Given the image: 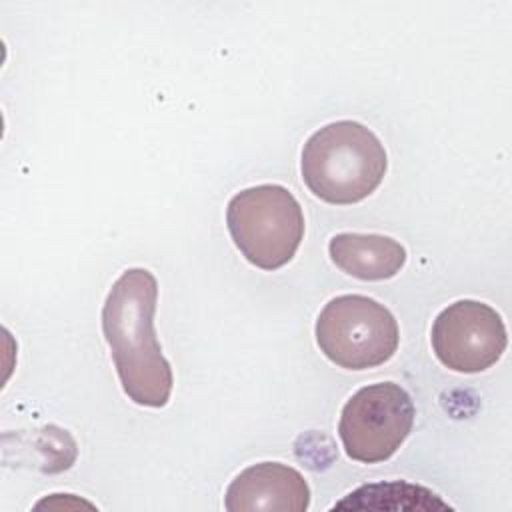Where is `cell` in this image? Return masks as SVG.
Segmentation results:
<instances>
[{
    "mask_svg": "<svg viewBox=\"0 0 512 512\" xmlns=\"http://www.w3.org/2000/svg\"><path fill=\"white\" fill-rule=\"evenodd\" d=\"M158 282L146 268H128L112 284L102 306L108 342L124 394L138 406L168 404L174 376L154 330Z\"/></svg>",
    "mask_w": 512,
    "mask_h": 512,
    "instance_id": "1",
    "label": "cell"
},
{
    "mask_svg": "<svg viewBox=\"0 0 512 512\" xmlns=\"http://www.w3.org/2000/svg\"><path fill=\"white\" fill-rule=\"evenodd\" d=\"M388 156L378 136L356 120H336L304 144L300 172L308 190L328 204H356L384 180Z\"/></svg>",
    "mask_w": 512,
    "mask_h": 512,
    "instance_id": "2",
    "label": "cell"
},
{
    "mask_svg": "<svg viewBox=\"0 0 512 512\" xmlns=\"http://www.w3.org/2000/svg\"><path fill=\"white\" fill-rule=\"evenodd\" d=\"M226 226L242 256L262 270L288 264L304 238L302 206L280 184H258L234 194Z\"/></svg>",
    "mask_w": 512,
    "mask_h": 512,
    "instance_id": "3",
    "label": "cell"
},
{
    "mask_svg": "<svg viewBox=\"0 0 512 512\" xmlns=\"http://www.w3.org/2000/svg\"><path fill=\"white\" fill-rule=\"evenodd\" d=\"M314 334L320 352L346 370L382 366L400 342L394 314L364 294H342L324 304Z\"/></svg>",
    "mask_w": 512,
    "mask_h": 512,
    "instance_id": "4",
    "label": "cell"
},
{
    "mask_svg": "<svg viewBox=\"0 0 512 512\" xmlns=\"http://www.w3.org/2000/svg\"><path fill=\"white\" fill-rule=\"evenodd\" d=\"M410 394L396 382H376L356 390L344 404L338 436L348 458L364 464L388 460L414 424Z\"/></svg>",
    "mask_w": 512,
    "mask_h": 512,
    "instance_id": "5",
    "label": "cell"
},
{
    "mask_svg": "<svg viewBox=\"0 0 512 512\" xmlns=\"http://www.w3.org/2000/svg\"><path fill=\"white\" fill-rule=\"evenodd\" d=\"M430 342L440 364L454 372L478 374L494 366L508 344L502 316L478 300H456L434 320Z\"/></svg>",
    "mask_w": 512,
    "mask_h": 512,
    "instance_id": "6",
    "label": "cell"
},
{
    "mask_svg": "<svg viewBox=\"0 0 512 512\" xmlns=\"http://www.w3.org/2000/svg\"><path fill=\"white\" fill-rule=\"evenodd\" d=\"M308 506L310 486L306 478L282 462H260L244 468L224 494L228 512H304Z\"/></svg>",
    "mask_w": 512,
    "mask_h": 512,
    "instance_id": "7",
    "label": "cell"
},
{
    "mask_svg": "<svg viewBox=\"0 0 512 512\" xmlns=\"http://www.w3.org/2000/svg\"><path fill=\"white\" fill-rule=\"evenodd\" d=\"M328 254L332 262L358 280H388L406 264V248L382 234L340 232L330 238Z\"/></svg>",
    "mask_w": 512,
    "mask_h": 512,
    "instance_id": "8",
    "label": "cell"
}]
</instances>
